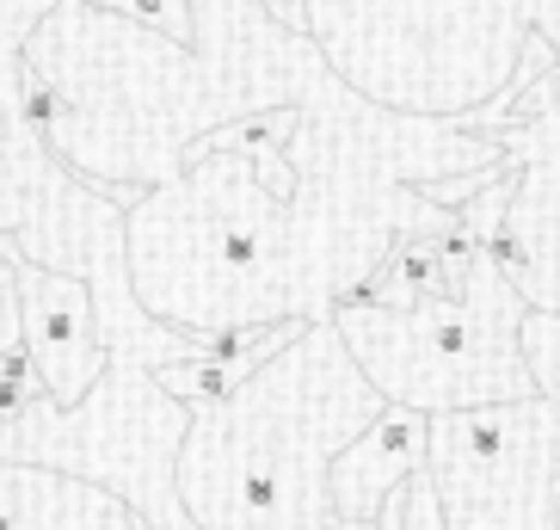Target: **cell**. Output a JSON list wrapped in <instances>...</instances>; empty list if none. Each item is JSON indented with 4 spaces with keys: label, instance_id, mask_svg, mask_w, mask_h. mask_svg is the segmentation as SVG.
<instances>
[{
    "label": "cell",
    "instance_id": "277c9868",
    "mask_svg": "<svg viewBox=\"0 0 560 530\" xmlns=\"http://www.w3.org/2000/svg\"><path fill=\"white\" fill-rule=\"evenodd\" d=\"M25 352V297H19V265L13 247L0 241V358Z\"/></svg>",
    "mask_w": 560,
    "mask_h": 530
},
{
    "label": "cell",
    "instance_id": "8992f818",
    "mask_svg": "<svg viewBox=\"0 0 560 530\" xmlns=\"http://www.w3.org/2000/svg\"><path fill=\"white\" fill-rule=\"evenodd\" d=\"M100 7H112V0H100ZM117 7H130L136 19H149V25H173V37H191L185 32V13H179V0H117Z\"/></svg>",
    "mask_w": 560,
    "mask_h": 530
},
{
    "label": "cell",
    "instance_id": "3957f363",
    "mask_svg": "<svg viewBox=\"0 0 560 530\" xmlns=\"http://www.w3.org/2000/svg\"><path fill=\"white\" fill-rule=\"evenodd\" d=\"M425 463H431V414L407 407V401H388L351 445L332 450L327 463L332 518L370 530L376 512L388 506V494H400L412 475H425Z\"/></svg>",
    "mask_w": 560,
    "mask_h": 530
},
{
    "label": "cell",
    "instance_id": "6da1fadb",
    "mask_svg": "<svg viewBox=\"0 0 560 530\" xmlns=\"http://www.w3.org/2000/svg\"><path fill=\"white\" fill-rule=\"evenodd\" d=\"M339 339L351 346L388 401L456 414L487 401H529L536 377L524 365V339L499 327L493 309L462 297H431L419 309H370V315H332Z\"/></svg>",
    "mask_w": 560,
    "mask_h": 530
},
{
    "label": "cell",
    "instance_id": "52a82bcc",
    "mask_svg": "<svg viewBox=\"0 0 560 530\" xmlns=\"http://www.w3.org/2000/svg\"><path fill=\"white\" fill-rule=\"evenodd\" d=\"M259 7H265V19H278L283 32H296V37H308V32H314L308 0H259Z\"/></svg>",
    "mask_w": 560,
    "mask_h": 530
},
{
    "label": "cell",
    "instance_id": "7a4b0ae2",
    "mask_svg": "<svg viewBox=\"0 0 560 530\" xmlns=\"http://www.w3.org/2000/svg\"><path fill=\"white\" fill-rule=\"evenodd\" d=\"M13 265H19V297H25V352H32L56 407H81L86 389L112 370V346L100 339V315H93V290L81 278L44 272L19 247Z\"/></svg>",
    "mask_w": 560,
    "mask_h": 530
},
{
    "label": "cell",
    "instance_id": "5b68a950",
    "mask_svg": "<svg viewBox=\"0 0 560 530\" xmlns=\"http://www.w3.org/2000/svg\"><path fill=\"white\" fill-rule=\"evenodd\" d=\"M56 117H62V93H56L37 68H25V124H32L37 136H50Z\"/></svg>",
    "mask_w": 560,
    "mask_h": 530
}]
</instances>
